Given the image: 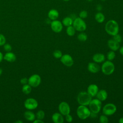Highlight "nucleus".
I'll return each mask as SVG.
<instances>
[{"label": "nucleus", "instance_id": "nucleus-10", "mask_svg": "<svg viewBox=\"0 0 123 123\" xmlns=\"http://www.w3.org/2000/svg\"><path fill=\"white\" fill-rule=\"evenodd\" d=\"M58 110L60 113L63 116H65L68 114H70L71 111V108L69 104L65 102H61L58 106Z\"/></svg>", "mask_w": 123, "mask_h": 123}, {"label": "nucleus", "instance_id": "nucleus-8", "mask_svg": "<svg viewBox=\"0 0 123 123\" xmlns=\"http://www.w3.org/2000/svg\"><path fill=\"white\" fill-rule=\"evenodd\" d=\"M41 82V78L39 75L34 74L28 79V84L32 87H36L39 86Z\"/></svg>", "mask_w": 123, "mask_h": 123}, {"label": "nucleus", "instance_id": "nucleus-46", "mask_svg": "<svg viewBox=\"0 0 123 123\" xmlns=\"http://www.w3.org/2000/svg\"><path fill=\"white\" fill-rule=\"evenodd\" d=\"M102 0V1H105V0Z\"/></svg>", "mask_w": 123, "mask_h": 123}, {"label": "nucleus", "instance_id": "nucleus-26", "mask_svg": "<svg viewBox=\"0 0 123 123\" xmlns=\"http://www.w3.org/2000/svg\"><path fill=\"white\" fill-rule=\"evenodd\" d=\"M77 39L80 41L84 42L87 40V36L86 33H84L83 32H81L77 35Z\"/></svg>", "mask_w": 123, "mask_h": 123}, {"label": "nucleus", "instance_id": "nucleus-21", "mask_svg": "<svg viewBox=\"0 0 123 123\" xmlns=\"http://www.w3.org/2000/svg\"><path fill=\"white\" fill-rule=\"evenodd\" d=\"M48 16L50 20L53 21L57 19L59 16V13L56 9H51L48 12Z\"/></svg>", "mask_w": 123, "mask_h": 123}, {"label": "nucleus", "instance_id": "nucleus-36", "mask_svg": "<svg viewBox=\"0 0 123 123\" xmlns=\"http://www.w3.org/2000/svg\"><path fill=\"white\" fill-rule=\"evenodd\" d=\"M20 83L22 84V85H25L26 84L28 83V79L26 77H24L22 78L21 80H20Z\"/></svg>", "mask_w": 123, "mask_h": 123}, {"label": "nucleus", "instance_id": "nucleus-29", "mask_svg": "<svg viewBox=\"0 0 123 123\" xmlns=\"http://www.w3.org/2000/svg\"><path fill=\"white\" fill-rule=\"evenodd\" d=\"M53 56L56 59H60V58L62 56V53L60 50L56 49V50H54V52H53Z\"/></svg>", "mask_w": 123, "mask_h": 123}, {"label": "nucleus", "instance_id": "nucleus-30", "mask_svg": "<svg viewBox=\"0 0 123 123\" xmlns=\"http://www.w3.org/2000/svg\"><path fill=\"white\" fill-rule=\"evenodd\" d=\"M99 122L100 123H108L109 122V119L107 116L104 114L101 115L99 118Z\"/></svg>", "mask_w": 123, "mask_h": 123}, {"label": "nucleus", "instance_id": "nucleus-6", "mask_svg": "<svg viewBox=\"0 0 123 123\" xmlns=\"http://www.w3.org/2000/svg\"><path fill=\"white\" fill-rule=\"evenodd\" d=\"M88 106L91 112L97 114L101 109L102 101L97 98L92 99Z\"/></svg>", "mask_w": 123, "mask_h": 123}, {"label": "nucleus", "instance_id": "nucleus-23", "mask_svg": "<svg viewBox=\"0 0 123 123\" xmlns=\"http://www.w3.org/2000/svg\"><path fill=\"white\" fill-rule=\"evenodd\" d=\"M95 19L96 21L98 23H103L105 19V15L101 12H98L95 15Z\"/></svg>", "mask_w": 123, "mask_h": 123}, {"label": "nucleus", "instance_id": "nucleus-2", "mask_svg": "<svg viewBox=\"0 0 123 123\" xmlns=\"http://www.w3.org/2000/svg\"><path fill=\"white\" fill-rule=\"evenodd\" d=\"M92 97L86 92L81 91L79 93L77 97V101L80 105L88 106Z\"/></svg>", "mask_w": 123, "mask_h": 123}, {"label": "nucleus", "instance_id": "nucleus-20", "mask_svg": "<svg viewBox=\"0 0 123 123\" xmlns=\"http://www.w3.org/2000/svg\"><path fill=\"white\" fill-rule=\"evenodd\" d=\"M24 117L25 119L30 122H33L36 119V114L31 110L26 111L24 112Z\"/></svg>", "mask_w": 123, "mask_h": 123}, {"label": "nucleus", "instance_id": "nucleus-7", "mask_svg": "<svg viewBox=\"0 0 123 123\" xmlns=\"http://www.w3.org/2000/svg\"><path fill=\"white\" fill-rule=\"evenodd\" d=\"M117 111L116 105L112 103H109L105 104L102 108L103 114L106 116H111L114 114Z\"/></svg>", "mask_w": 123, "mask_h": 123}, {"label": "nucleus", "instance_id": "nucleus-39", "mask_svg": "<svg viewBox=\"0 0 123 123\" xmlns=\"http://www.w3.org/2000/svg\"><path fill=\"white\" fill-rule=\"evenodd\" d=\"M3 59V55L2 53V52H0V62H2Z\"/></svg>", "mask_w": 123, "mask_h": 123}, {"label": "nucleus", "instance_id": "nucleus-44", "mask_svg": "<svg viewBox=\"0 0 123 123\" xmlns=\"http://www.w3.org/2000/svg\"><path fill=\"white\" fill-rule=\"evenodd\" d=\"M86 1H92V0H86Z\"/></svg>", "mask_w": 123, "mask_h": 123}, {"label": "nucleus", "instance_id": "nucleus-33", "mask_svg": "<svg viewBox=\"0 0 123 123\" xmlns=\"http://www.w3.org/2000/svg\"><path fill=\"white\" fill-rule=\"evenodd\" d=\"M6 43V38L5 36L1 34H0V46H3Z\"/></svg>", "mask_w": 123, "mask_h": 123}, {"label": "nucleus", "instance_id": "nucleus-38", "mask_svg": "<svg viewBox=\"0 0 123 123\" xmlns=\"http://www.w3.org/2000/svg\"><path fill=\"white\" fill-rule=\"evenodd\" d=\"M119 52L123 56V46L120 47L119 49Z\"/></svg>", "mask_w": 123, "mask_h": 123}, {"label": "nucleus", "instance_id": "nucleus-18", "mask_svg": "<svg viewBox=\"0 0 123 123\" xmlns=\"http://www.w3.org/2000/svg\"><path fill=\"white\" fill-rule=\"evenodd\" d=\"M96 97L97 98L101 101H104L108 98V93L105 90L101 89L98 91Z\"/></svg>", "mask_w": 123, "mask_h": 123}, {"label": "nucleus", "instance_id": "nucleus-34", "mask_svg": "<svg viewBox=\"0 0 123 123\" xmlns=\"http://www.w3.org/2000/svg\"><path fill=\"white\" fill-rule=\"evenodd\" d=\"M3 49H4V50L7 51V52H10L12 50V47L11 46V45L9 44H5L3 45Z\"/></svg>", "mask_w": 123, "mask_h": 123}, {"label": "nucleus", "instance_id": "nucleus-1", "mask_svg": "<svg viewBox=\"0 0 123 123\" xmlns=\"http://www.w3.org/2000/svg\"><path fill=\"white\" fill-rule=\"evenodd\" d=\"M105 30L109 35L114 36L119 33V26L118 23L112 19L108 21L105 25Z\"/></svg>", "mask_w": 123, "mask_h": 123}, {"label": "nucleus", "instance_id": "nucleus-42", "mask_svg": "<svg viewBox=\"0 0 123 123\" xmlns=\"http://www.w3.org/2000/svg\"><path fill=\"white\" fill-rule=\"evenodd\" d=\"M23 121H21V120H17V121H16L15 122V123H23Z\"/></svg>", "mask_w": 123, "mask_h": 123}, {"label": "nucleus", "instance_id": "nucleus-4", "mask_svg": "<svg viewBox=\"0 0 123 123\" xmlns=\"http://www.w3.org/2000/svg\"><path fill=\"white\" fill-rule=\"evenodd\" d=\"M91 111L86 106L80 105L76 109V114L77 117L81 120H86L90 117Z\"/></svg>", "mask_w": 123, "mask_h": 123}, {"label": "nucleus", "instance_id": "nucleus-40", "mask_svg": "<svg viewBox=\"0 0 123 123\" xmlns=\"http://www.w3.org/2000/svg\"><path fill=\"white\" fill-rule=\"evenodd\" d=\"M97 10L98 11H100L102 9V7H101V6L100 5H98L97 6Z\"/></svg>", "mask_w": 123, "mask_h": 123}, {"label": "nucleus", "instance_id": "nucleus-14", "mask_svg": "<svg viewBox=\"0 0 123 123\" xmlns=\"http://www.w3.org/2000/svg\"><path fill=\"white\" fill-rule=\"evenodd\" d=\"M87 69L89 72L93 74L97 73L100 70V67L98 64L95 62H89L87 65Z\"/></svg>", "mask_w": 123, "mask_h": 123}, {"label": "nucleus", "instance_id": "nucleus-22", "mask_svg": "<svg viewBox=\"0 0 123 123\" xmlns=\"http://www.w3.org/2000/svg\"><path fill=\"white\" fill-rule=\"evenodd\" d=\"M73 19L72 17H69V16H67L64 17L62 21V23L63 25H64V26L66 27H68L70 25H73Z\"/></svg>", "mask_w": 123, "mask_h": 123}, {"label": "nucleus", "instance_id": "nucleus-17", "mask_svg": "<svg viewBox=\"0 0 123 123\" xmlns=\"http://www.w3.org/2000/svg\"><path fill=\"white\" fill-rule=\"evenodd\" d=\"M51 119L54 123H63L64 122L63 116L60 112L54 113L52 115Z\"/></svg>", "mask_w": 123, "mask_h": 123}, {"label": "nucleus", "instance_id": "nucleus-41", "mask_svg": "<svg viewBox=\"0 0 123 123\" xmlns=\"http://www.w3.org/2000/svg\"><path fill=\"white\" fill-rule=\"evenodd\" d=\"M118 122L119 123H123V117H121L119 119Z\"/></svg>", "mask_w": 123, "mask_h": 123}, {"label": "nucleus", "instance_id": "nucleus-31", "mask_svg": "<svg viewBox=\"0 0 123 123\" xmlns=\"http://www.w3.org/2000/svg\"><path fill=\"white\" fill-rule=\"evenodd\" d=\"M113 37V39L115 41H116V42H118V43H121L122 41V40H123V37H122V36L119 34L118 33L115 35L114 36H112Z\"/></svg>", "mask_w": 123, "mask_h": 123}, {"label": "nucleus", "instance_id": "nucleus-13", "mask_svg": "<svg viewBox=\"0 0 123 123\" xmlns=\"http://www.w3.org/2000/svg\"><path fill=\"white\" fill-rule=\"evenodd\" d=\"M98 90V86L96 84H92L88 86L86 92L93 98L96 97Z\"/></svg>", "mask_w": 123, "mask_h": 123}, {"label": "nucleus", "instance_id": "nucleus-45", "mask_svg": "<svg viewBox=\"0 0 123 123\" xmlns=\"http://www.w3.org/2000/svg\"><path fill=\"white\" fill-rule=\"evenodd\" d=\"M63 0L64 1H69L70 0Z\"/></svg>", "mask_w": 123, "mask_h": 123}, {"label": "nucleus", "instance_id": "nucleus-9", "mask_svg": "<svg viewBox=\"0 0 123 123\" xmlns=\"http://www.w3.org/2000/svg\"><path fill=\"white\" fill-rule=\"evenodd\" d=\"M38 105L37 101L34 98H28L24 102V106L28 110L36 109Z\"/></svg>", "mask_w": 123, "mask_h": 123}, {"label": "nucleus", "instance_id": "nucleus-25", "mask_svg": "<svg viewBox=\"0 0 123 123\" xmlns=\"http://www.w3.org/2000/svg\"><path fill=\"white\" fill-rule=\"evenodd\" d=\"M75 29L73 25H70L67 27L66 29V33L68 36L70 37L74 36L75 34Z\"/></svg>", "mask_w": 123, "mask_h": 123}, {"label": "nucleus", "instance_id": "nucleus-28", "mask_svg": "<svg viewBox=\"0 0 123 123\" xmlns=\"http://www.w3.org/2000/svg\"><path fill=\"white\" fill-rule=\"evenodd\" d=\"M45 116L44 111L43 110H39L36 114V117L40 120H43Z\"/></svg>", "mask_w": 123, "mask_h": 123}, {"label": "nucleus", "instance_id": "nucleus-37", "mask_svg": "<svg viewBox=\"0 0 123 123\" xmlns=\"http://www.w3.org/2000/svg\"><path fill=\"white\" fill-rule=\"evenodd\" d=\"M33 123H44V121H42V120H40V119H35L33 122Z\"/></svg>", "mask_w": 123, "mask_h": 123}, {"label": "nucleus", "instance_id": "nucleus-12", "mask_svg": "<svg viewBox=\"0 0 123 123\" xmlns=\"http://www.w3.org/2000/svg\"><path fill=\"white\" fill-rule=\"evenodd\" d=\"M60 61L64 65L67 67H71L74 64L73 58L68 54L62 55L60 58Z\"/></svg>", "mask_w": 123, "mask_h": 123}, {"label": "nucleus", "instance_id": "nucleus-35", "mask_svg": "<svg viewBox=\"0 0 123 123\" xmlns=\"http://www.w3.org/2000/svg\"><path fill=\"white\" fill-rule=\"evenodd\" d=\"M65 120L66 122H67L68 123H71L73 121V118L72 116L71 115H70V114H68L65 115Z\"/></svg>", "mask_w": 123, "mask_h": 123}, {"label": "nucleus", "instance_id": "nucleus-43", "mask_svg": "<svg viewBox=\"0 0 123 123\" xmlns=\"http://www.w3.org/2000/svg\"><path fill=\"white\" fill-rule=\"evenodd\" d=\"M2 69L0 67V75L2 74Z\"/></svg>", "mask_w": 123, "mask_h": 123}, {"label": "nucleus", "instance_id": "nucleus-24", "mask_svg": "<svg viewBox=\"0 0 123 123\" xmlns=\"http://www.w3.org/2000/svg\"><path fill=\"white\" fill-rule=\"evenodd\" d=\"M22 91L23 93L25 94H29L31 93L32 91V86H30L28 84L24 85L22 88Z\"/></svg>", "mask_w": 123, "mask_h": 123}, {"label": "nucleus", "instance_id": "nucleus-47", "mask_svg": "<svg viewBox=\"0 0 123 123\" xmlns=\"http://www.w3.org/2000/svg\"><path fill=\"white\" fill-rule=\"evenodd\" d=\"M122 41H123V40H122Z\"/></svg>", "mask_w": 123, "mask_h": 123}, {"label": "nucleus", "instance_id": "nucleus-11", "mask_svg": "<svg viewBox=\"0 0 123 123\" xmlns=\"http://www.w3.org/2000/svg\"><path fill=\"white\" fill-rule=\"evenodd\" d=\"M63 25L59 20H55L52 21L50 23V28L51 30L55 33H60L63 28Z\"/></svg>", "mask_w": 123, "mask_h": 123}, {"label": "nucleus", "instance_id": "nucleus-19", "mask_svg": "<svg viewBox=\"0 0 123 123\" xmlns=\"http://www.w3.org/2000/svg\"><path fill=\"white\" fill-rule=\"evenodd\" d=\"M3 59L8 62H13L15 61L16 57L15 54L12 52H7L3 56Z\"/></svg>", "mask_w": 123, "mask_h": 123}, {"label": "nucleus", "instance_id": "nucleus-5", "mask_svg": "<svg viewBox=\"0 0 123 123\" xmlns=\"http://www.w3.org/2000/svg\"><path fill=\"white\" fill-rule=\"evenodd\" d=\"M72 25L75 30L78 32H84L86 29V24L84 20L79 17H76L73 20Z\"/></svg>", "mask_w": 123, "mask_h": 123}, {"label": "nucleus", "instance_id": "nucleus-16", "mask_svg": "<svg viewBox=\"0 0 123 123\" xmlns=\"http://www.w3.org/2000/svg\"><path fill=\"white\" fill-rule=\"evenodd\" d=\"M92 60L97 63H102L105 61V56L102 53H97L93 56Z\"/></svg>", "mask_w": 123, "mask_h": 123}, {"label": "nucleus", "instance_id": "nucleus-32", "mask_svg": "<svg viewBox=\"0 0 123 123\" xmlns=\"http://www.w3.org/2000/svg\"><path fill=\"white\" fill-rule=\"evenodd\" d=\"M88 16V13L85 10H83L81 11L79 13V16L80 18L84 19L86 18Z\"/></svg>", "mask_w": 123, "mask_h": 123}, {"label": "nucleus", "instance_id": "nucleus-15", "mask_svg": "<svg viewBox=\"0 0 123 123\" xmlns=\"http://www.w3.org/2000/svg\"><path fill=\"white\" fill-rule=\"evenodd\" d=\"M107 45L111 50L114 51H116L117 50H119L120 47V43L116 42L113 39L108 40L107 42Z\"/></svg>", "mask_w": 123, "mask_h": 123}, {"label": "nucleus", "instance_id": "nucleus-27", "mask_svg": "<svg viewBox=\"0 0 123 123\" xmlns=\"http://www.w3.org/2000/svg\"><path fill=\"white\" fill-rule=\"evenodd\" d=\"M115 56H116V55H115V51L111 50L109 51L107 54V58L109 61H111L113 60L115 58Z\"/></svg>", "mask_w": 123, "mask_h": 123}, {"label": "nucleus", "instance_id": "nucleus-3", "mask_svg": "<svg viewBox=\"0 0 123 123\" xmlns=\"http://www.w3.org/2000/svg\"><path fill=\"white\" fill-rule=\"evenodd\" d=\"M102 73L107 75L112 74L115 70V66L114 63L111 61H105L102 62L101 67Z\"/></svg>", "mask_w": 123, "mask_h": 123}]
</instances>
